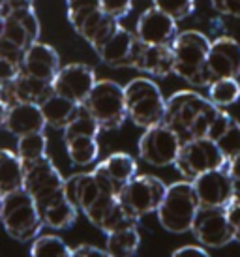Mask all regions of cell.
I'll list each match as a JSON object with an SVG mask.
<instances>
[{
	"label": "cell",
	"instance_id": "1",
	"mask_svg": "<svg viewBox=\"0 0 240 257\" xmlns=\"http://www.w3.org/2000/svg\"><path fill=\"white\" fill-rule=\"evenodd\" d=\"M218 113L219 107L208 98L195 90H180L165 100L163 124H167L182 143H188L191 139L208 136Z\"/></svg>",
	"mask_w": 240,
	"mask_h": 257
},
{
	"label": "cell",
	"instance_id": "2",
	"mask_svg": "<svg viewBox=\"0 0 240 257\" xmlns=\"http://www.w3.org/2000/svg\"><path fill=\"white\" fill-rule=\"evenodd\" d=\"M171 47L175 55L173 73H177L178 77H182L191 86L208 88L210 81L206 75L205 64L210 51V40L199 30H184L178 32Z\"/></svg>",
	"mask_w": 240,
	"mask_h": 257
},
{
	"label": "cell",
	"instance_id": "3",
	"mask_svg": "<svg viewBox=\"0 0 240 257\" xmlns=\"http://www.w3.org/2000/svg\"><path fill=\"white\" fill-rule=\"evenodd\" d=\"M199 207H201V203H199L191 180H182V182L167 186L156 214H158L160 225L165 231L182 235V233L191 231Z\"/></svg>",
	"mask_w": 240,
	"mask_h": 257
},
{
	"label": "cell",
	"instance_id": "4",
	"mask_svg": "<svg viewBox=\"0 0 240 257\" xmlns=\"http://www.w3.org/2000/svg\"><path fill=\"white\" fill-rule=\"evenodd\" d=\"M0 221L8 235L19 242L34 240L36 236L42 233L43 227V220L40 216L38 205L25 188L4 195Z\"/></svg>",
	"mask_w": 240,
	"mask_h": 257
},
{
	"label": "cell",
	"instance_id": "5",
	"mask_svg": "<svg viewBox=\"0 0 240 257\" xmlns=\"http://www.w3.org/2000/svg\"><path fill=\"white\" fill-rule=\"evenodd\" d=\"M128 118L139 128L162 124L165 116V98L160 86L147 77H135L124 86Z\"/></svg>",
	"mask_w": 240,
	"mask_h": 257
},
{
	"label": "cell",
	"instance_id": "6",
	"mask_svg": "<svg viewBox=\"0 0 240 257\" xmlns=\"http://www.w3.org/2000/svg\"><path fill=\"white\" fill-rule=\"evenodd\" d=\"M81 105L94 116L99 128L105 132L120 128L128 118L124 86H120L116 81L111 79L96 81L88 98Z\"/></svg>",
	"mask_w": 240,
	"mask_h": 257
},
{
	"label": "cell",
	"instance_id": "7",
	"mask_svg": "<svg viewBox=\"0 0 240 257\" xmlns=\"http://www.w3.org/2000/svg\"><path fill=\"white\" fill-rule=\"evenodd\" d=\"M225 165L227 158L221 154L218 145L208 137H199L184 143L175 162L177 171L188 180H193L195 177L212 169H221Z\"/></svg>",
	"mask_w": 240,
	"mask_h": 257
},
{
	"label": "cell",
	"instance_id": "8",
	"mask_svg": "<svg viewBox=\"0 0 240 257\" xmlns=\"http://www.w3.org/2000/svg\"><path fill=\"white\" fill-rule=\"evenodd\" d=\"M165 190H167L165 182L158 177L135 175L134 179L120 190L118 201L130 214H134L135 218H143V216L158 210L163 195H165Z\"/></svg>",
	"mask_w": 240,
	"mask_h": 257
},
{
	"label": "cell",
	"instance_id": "9",
	"mask_svg": "<svg viewBox=\"0 0 240 257\" xmlns=\"http://www.w3.org/2000/svg\"><path fill=\"white\" fill-rule=\"evenodd\" d=\"M182 145L180 137L162 122L145 130V134L139 139V156L143 162L154 167L175 165Z\"/></svg>",
	"mask_w": 240,
	"mask_h": 257
},
{
	"label": "cell",
	"instance_id": "10",
	"mask_svg": "<svg viewBox=\"0 0 240 257\" xmlns=\"http://www.w3.org/2000/svg\"><path fill=\"white\" fill-rule=\"evenodd\" d=\"M23 188L32 195L36 205L40 207L47 201L55 199L64 193V177L57 165L47 156L25 164V182Z\"/></svg>",
	"mask_w": 240,
	"mask_h": 257
},
{
	"label": "cell",
	"instance_id": "11",
	"mask_svg": "<svg viewBox=\"0 0 240 257\" xmlns=\"http://www.w3.org/2000/svg\"><path fill=\"white\" fill-rule=\"evenodd\" d=\"M191 233L205 248H223L234 240V231L229 223L225 207H199Z\"/></svg>",
	"mask_w": 240,
	"mask_h": 257
},
{
	"label": "cell",
	"instance_id": "12",
	"mask_svg": "<svg viewBox=\"0 0 240 257\" xmlns=\"http://www.w3.org/2000/svg\"><path fill=\"white\" fill-rule=\"evenodd\" d=\"M96 72L94 68L83 62L62 66L53 79V92L60 94L75 103H83L88 98L90 90L96 85Z\"/></svg>",
	"mask_w": 240,
	"mask_h": 257
},
{
	"label": "cell",
	"instance_id": "13",
	"mask_svg": "<svg viewBox=\"0 0 240 257\" xmlns=\"http://www.w3.org/2000/svg\"><path fill=\"white\" fill-rule=\"evenodd\" d=\"M205 70L210 83L225 77H240V43L231 36L212 40Z\"/></svg>",
	"mask_w": 240,
	"mask_h": 257
},
{
	"label": "cell",
	"instance_id": "14",
	"mask_svg": "<svg viewBox=\"0 0 240 257\" xmlns=\"http://www.w3.org/2000/svg\"><path fill=\"white\" fill-rule=\"evenodd\" d=\"M141 47L143 42L137 38L135 30H128L118 25V29L96 53L101 62L111 68H135Z\"/></svg>",
	"mask_w": 240,
	"mask_h": 257
},
{
	"label": "cell",
	"instance_id": "15",
	"mask_svg": "<svg viewBox=\"0 0 240 257\" xmlns=\"http://www.w3.org/2000/svg\"><path fill=\"white\" fill-rule=\"evenodd\" d=\"M94 177L105 193L118 195L120 190L137 175V162L126 152H114L96 165Z\"/></svg>",
	"mask_w": 240,
	"mask_h": 257
},
{
	"label": "cell",
	"instance_id": "16",
	"mask_svg": "<svg viewBox=\"0 0 240 257\" xmlns=\"http://www.w3.org/2000/svg\"><path fill=\"white\" fill-rule=\"evenodd\" d=\"M135 34L145 45H173L178 34L177 21L156 6L147 8L137 19Z\"/></svg>",
	"mask_w": 240,
	"mask_h": 257
},
{
	"label": "cell",
	"instance_id": "17",
	"mask_svg": "<svg viewBox=\"0 0 240 257\" xmlns=\"http://www.w3.org/2000/svg\"><path fill=\"white\" fill-rule=\"evenodd\" d=\"M201 207H225L233 199V180L225 167L212 169L191 180Z\"/></svg>",
	"mask_w": 240,
	"mask_h": 257
},
{
	"label": "cell",
	"instance_id": "18",
	"mask_svg": "<svg viewBox=\"0 0 240 257\" xmlns=\"http://www.w3.org/2000/svg\"><path fill=\"white\" fill-rule=\"evenodd\" d=\"M51 94H53V85L49 81L36 79L25 72L19 73L14 81L0 85V100L8 105H14L19 101L40 105L45 98H49Z\"/></svg>",
	"mask_w": 240,
	"mask_h": 257
},
{
	"label": "cell",
	"instance_id": "19",
	"mask_svg": "<svg viewBox=\"0 0 240 257\" xmlns=\"http://www.w3.org/2000/svg\"><path fill=\"white\" fill-rule=\"evenodd\" d=\"M60 70V57L55 47H51L43 42H34L30 43L25 49L21 62V72L29 73L36 79L42 81H49L53 83L55 75Z\"/></svg>",
	"mask_w": 240,
	"mask_h": 257
},
{
	"label": "cell",
	"instance_id": "20",
	"mask_svg": "<svg viewBox=\"0 0 240 257\" xmlns=\"http://www.w3.org/2000/svg\"><path fill=\"white\" fill-rule=\"evenodd\" d=\"M45 126H47V122L42 113V107L38 103H27V101L10 105L6 122H4V128L15 137L43 132Z\"/></svg>",
	"mask_w": 240,
	"mask_h": 257
},
{
	"label": "cell",
	"instance_id": "21",
	"mask_svg": "<svg viewBox=\"0 0 240 257\" xmlns=\"http://www.w3.org/2000/svg\"><path fill=\"white\" fill-rule=\"evenodd\" d=\"M64 193L79 210L85 212L86 208L105 192L98 184L94 173H75L68 179H64Z\"/></svg>",
	"mask_w": 240,
	"mask_h": 257
},
{
	"label": "cell",
	"instance_id": "22",
	"mask_svg": "<svg viewBox=\"0 0 240 257\" xmlns=\"http://www.w3.org/2000/svg\"><path fill=\"white\" fill-rule=\"evenodd\" d=\"M135 70L156 77H167L175 70V55L171 45H145L143 43Z\"/></svg>",
	"mask_w": 240,
	"mask_h": 257
},
{
	"label": "cell",
	"instance_id": "23",
	"mask_svg": "<svg viewBox=\"0 0 240 257\" xmlns=\"http://www.w3.org/2000/svg\"><path fill=\"white\" fill-rule=\"evenodd\" d=\"M38 210L43 220V225L51 229H70L77 221L79 214V208L66 197V193L40 205Z\"/></svg>",
	"mask_w": 240,
	"mask_h": 257
},
{
	"label": "cell",
	"instance_id": "24",
	"mask_svg": "<svg viewBox=\"0 0 240 257\" xmlns=\"http://www.w3.org/2000/svg\"><path fill=\"white\" fill-rule=\"evenodd\" d=\"M118 29V21L111 17V15H107L101 8L96 10V12H92L88 17H86L83 25L79 27L77 34L85 38L86 42L92 45V49L98 51L103 43L111 38L114 30Z\"/></svg>",
	"mask_w": 240,
	"mask_h": 257
},
{
	"label": "cell",
	"instance_id": "25",
	"mask_svg": "<svg viewBox=\"0 0 240 257\" xmlns=\"http://www.w3.org/2000/svg\"><path fill=\"white\" fill-rule=\"evenodd\" d=\"M40 107H42V113L45 116L47 126L64 130L79 114L81 103H75V101L68 100V98L60 96V94L53 92L49 98H45L40 103Z\"/></svg>",
	"mask_w": 240,
	"mask_h": 257
},
{
	"label": "cell",
	"instance_id": "26",
	"mask_svg": "<svg viewBox=\"0 0 240 257\" xmlns=\"http://www.w3.org/2000/svg\"><path fill=\"white\" fill-rule=\"evenodd\" d=\"M25 182V164L17 152L0 149V192L12 193L21 190Z\"/></svg>",
	"mask_w": 240,
	"mask_h": 257
},
{
	"label": "cell",
	"instance_id": "27",
	"mask_svg": "<svg viewBox=\"0 0 240 257\" xmlns=\"http://www.w3.org/2000/svg\"><path fill=\"white\" fill-rule=\"evenodd\" d=\"M139 244H141V235L137 225L116 229L113 233H107L105 251L109 257H134L139 250Z\"/></svg>",
	"mask_w": 240,
	"mask_h": 257
},
{
	"label": "cell",
	"instance_id": "28",
	"mask_svg": "<svg viewBox=\"0 0 240 257\" xmlns=\"http://www.w3.org/2000/svg\"><path fill=\"white\" fill-rule=\"evenodd\" d=\"M64 143H66L68 158L73 165L85 167V165L94 164L99 156V145L96 137H73V139H68Z\"/></svg>",
	"mask_w": 240,
	"mask_h": 257
},
{
	"label": "cell",
	"instance_id": "29",
	"mask_svg": "<svg viewBox=\"0 0 240 257\" xmlns=\"http://www.w3.org/2000/svg\"><path fill=\"white\" fill-rule=\"evenodd\" d=\"M208 100L218 105V107H227L233 105L240 100V83L238 79L225 77L218 79L208 85Z\"/></svg>",
	"mask_w": 240,
	"mask_h": 257
},
{
	"label": "cell",
	"instance_id": "30",
	"mask_svg": "<svg viewBox=\"0 0 240 257\" xmlns=\"http://www.w3.org/2000/svg\"><path fill=\"white\" fill-rule=\"evenodd\" d=\"M71 248L57 235H38L30 246V257H70Z\"/></svg>",
	"mask_w": 240,
	"mask_h": 257
},
{
	"label": "cell",
	"instance_id": "31",
	"mask_svg": "<svg viewBox=\"0 0 240 257\" xmlns=\"http://www.w3.org/2000/svg\"><path fill=\"white\" fill-rule=\"evenodd\" d=\"M17 156L23 160V164L47 156V137L43 136V132L17 137Z\"/></svg>",
	"mask_w": 240,
	"mask_h": 257
},
{
	"label": "cell",
	"instance_id": "32",
	"mask_svg": "<svg viewBox=\"0 0 240 257\" xmlns=\"http://www.w3.org/2000/svg\"><path fill=\"white\" fill-rule=\"evenodd\" d=\"M99 132H101L99 124L94 120V116L81 105V111H79L77 116L64 128V141L73 139V137H83V136L98 137Z\"/></svg>",
	"mask_w": 240,
	"mask_h": 257
},
{
	"label": "cell",
	"instance_id": "33",
	"mask_svg": "<svg viewBox=\"0 0 240 257\" xmlns=\"http://www.w3.org/2000/svg\"><path fill=\"white\" fill-rule=\"evenodd\" d=\"M214 143L218 145V149L221 150V154H223L227 160L238 156L240 154V122H236L233 118V120L229 122V126L219 134L218 139H216Z\"/></svg>",
	"mask_w": 240,
	"mask_h": 257
},
{
	"label": "cell",
	"instance_id": "34",
	"mask_svg": "<svg viewBox=\"0 0 240 257\" xmlns=\"http://www.w3.org/2000/svg\"><path fill=\"white\" fill-rule=\"evenodd\" d=\"M0 38H4V40H8V42L19 45L21 49H27L30 43H34L32 42V38H30V34L27 32V29H25L12 14L4 15V23H2V30H0Z\"/></svg>",
	"mask_w": 240,
	"mask_h": 257
},
{
	"label": "cell",
	"instance_id": "35",
	"mask_svg": "<svg viewBox=\"0 0 240 257\" xmlns=\"http://www.w3.org/2000/svg\"><path fill=\"white\" fill-rule=\"evenodd\" d=\"M66 6H68V21L73 29L79 30L86 17L92 12L99 10V0H66Z\"/></svg>",
	"mask_w": 240,
	"mask_h": 257
},
{
	"label": "cell",
	"instance_id": "36",
	"mask_svg": "<svg viewBox=\"0 0 240 257\" xmlns=\"http://www.w3.org/2000/svg\"><path fill=\"white\" fill-rule=\"evenodd\" d=\"M158 10L171 15L175 21H182L190 17L195 10V0H152Z\"/></svg>",
	"mask_w": 240,
	"mask_h": 257
},
{
	"label": "cell",
	"instance_id": "37",
	"mask_svg": "<svg viewBox=\"0 0 240 257\" xmlns=\"http://www.w3.org/2000/svg\"><path fill=\"white\" fill-rule=\"evenodd\" d=\"M8 14L14 15L15 19L27 29V32H29L30 38H32V42H38V38H40V19H38V15H36L34 8L32 6L14 8V10H10Z\"/></svg>",
	"mask_w": 240,
	"mask_h": 257
},
{
	"label": "cell",
	"instance_id": "38",
	"mask_svg": "<svg viewBox=\"0 0 240 257\" xmlns=\"http://www.w3.org/2000/svg\"><path fill=\"white\" fill-rule=\"evenodd\" d=\"M132 6H134V0H99V8L107 15L114 17L116 21L126 17L132 12Z\"/></svg>",
	"mask_w": 240,
	"mask_h": 257
},
{
	"label": "cell",
	"instance_id": "39",
	"mask_svg": "<svg viewBox=\"0 0 240 257\" xmlns=\"http://www.w3.org/2000/svg\"><path fill=\"white\" fill-rule=\"evenodd\" d=\"M225 212L229 218V223L233 225L234 231V240L240 242V197H234L225 205Z\"/></svg>",
	"mask_w": 240,
	"mask_h": 257
},
{
	"label": "cell",
	"instance_id": "40",
	"mask_svg": "<svg viewBox=\"0 0 240 257\" xmlns=\"http://www.w3.org/2000/svg\"><path fill=\"white\" fill-rule=\"evenodd\" d=\"M23 55H25V49H21V47L15 45V43L8 42L4 38H0V57L8 58V60H12V62L21 66Z\"/></svg>",
	"mask_w": 240,
	"mask_h": 257
},
{
	"label": "cell",
	"instance_id": "41",
	"mask_svg": "<svg viewBox=\"0 0 240 257\" xmlns=\"http://www.w3.org/2000/svg\"><path fill=\"white\" fill-rule=\"evenodd\" d=\"M19 73H21V66L12 62V60H8V58L0 57V85L14 81Z\"/></svg>",
	"mask_w": 240,
	"mask_h": 257
},
{
	"label": "cell",
	"instance_id": "42",
	"mask_svg": "<svg viewBox=\"0 0 240 257\" xmlns=\"http://www.w3.org/2000/svg\"><path fill=\"white\" fill-rule=\"evenodd\" d=\"M70 257H109V253L105 250H101V248L90 246V244H81V246L71 250Z\"/></svg>",
	"mask_w": 240,
	"mask_h": 257
},
{
	"label": "cell",
	"instance_id": "43",
	"mask_svg": "<svg viewBox=\"0 0 240 257\" xmlns=\"http://www.w3.org/2000/svg\"><path fill=\"white\" fill-rule=\"evenodd\" d=\"M171 257H210L206 253L205 248H199V246H182V248H178V250L173 251V255Z\"/></svg>",
	"mask_w": 240,
	"mask_h": 257
},
{
	"label": "cell",
	"instance_id": "44",
	"mask_svg": "<svg viewBox=\"0 0 240 257\" xmlns=\"http://www.w3.org/2000/svg\"><path fill=\"white\" fill-rule=\"evenodd\" d=\"M221 15H231V17H236L240 19V0H223L221 4Z\"/></svg>",
	"mask_w": 240,
	"mask_h": 257
},
{
	"label": "cell",
	"instance_id": "45",
	"mask_svg": "<svg viewBox=\"0 0 240 257\" xmlns=\"http://www.w3.org/2000/svg\"><path fill=\"white\" fill-rule=\"evenodd\" d=\"M225 169L233 182H240V154L238 156L231 158V160H227Z\"/></svg>",
	"mask_w": 240,
	"mask_h": 257
},
{
	"label": "cell",
	"instance_id": "46",
	"mask_svg": "<svg viewBox=\"0 0 240 257\" xmlns=\"http://www.w3.org/2000/svg\"><path fill=\"white\" fill-rule=\"evenodd\" d=\"M8 10H14V8H25L32 6V0H6Z\"/></svg>",
	"mask_w": 240,
	"mask_h": 257
},
{
	"label": "cell",
	"instance_id": "47",
	"mask_svg": "<svg viewBox=\"0 0 240 257\" xmlns=\"http://www.w3.org/2000/svg\"><path fill=\"white\" fill-rule=\"evenodd\" d=\"M8 109H10V105H8V103H4V101L0 100V126H2V128H4V122H6Z\"/></svg>",
	"mask_w": 240,
	"mask_h": 257
},
{
	"label": "cell",
	"instance_id": "48",
	"mask_svg": "<svg viewBox=\"0 0 240 257\" xmlns=\"http://www.w3.org/2000/svg\"><path fill=\"white\" fill-rule=\"evenodd\" d=\"M233 190H234V197H240V182H233Z\"/></svg>",
	"mask_w": 240,
	"mask_h": 257
},
{
	"label": "cell",
	"instance_id": "49",
	"mask_svg": "<svg viewBox=\"0 0 240 257\" xmlns=\"http://www.w3.org/2000/svg\"><path fill=\"white\" fill-rule=\"evenodd\" d=\"M6 8H8L6 0H0V14L2 15H4V12H6Z\"/></svg>",
	"mask_w": 240,
	"mask_h": 257
},
{
	"label": "cell",
	"instance_id": "50",
	"mask_svg": "<svg viewBox=\"0 0 240 257\" xmlns=\"http://www.w3.org/2000/svg\"><path fill=\"white\" fill-rule=\"evenodd\" d=\"M2 201H4V193L0 192V212H2Z\"/></svg>",
	"mask_w": 240,
	"mask_h": 257
}]
</instances>
